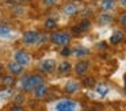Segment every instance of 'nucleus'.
<instances>
[{"label":"nucleus","mask_w":126,"mask_h":111,"mask_svg":"<svg viewBox=\"0 0 126 111\" xmlns=\"http://www.w3.org/2000/svg\"><path fill=\"white\" fill-rule=\"evenodd\" d=\"M57 69H58V73H60V75H68V73L72 70V65H71L69 61H63L60 65H58Z\"/></svg>","instance_id":"f3484780"},{"label":"nucleus","mask_w":126,"mask_h":111,"mask_svg":"<svg viewBox=\"0 0 126 111\" xmlns=\"http://www.w3.org/2000/svg\"><path fill=\"white\" fill-rule=\"evenodd\" d=\"M47 94V87L45 85L44 83L39 84L38 87H35L34 88V96L37 97V99H42V97H45Z\"/></svg>","instance_id":"4468645a"},{"label":"nucleus","mask_w":126,"mask_h":111,"mask_svg":"<svg viewBox=\"0 0 126 111\" xmlns=\"http://www.w3.org/2000/svg\"><path fill=\"white\" fill-rule=\"evenodd\" d=\"M117 1H118V7L126 10V0H117Z\"/></svg>","instance_id":"bb28decb"},{"label":"nucleus","mask_w":126,"mask_h":111,"mask_svg":"<svg viewBox=\"0 0 126 111\" xmlns=\"http://www.w3.org/2000/svg\"><path fill=\"white\" fill-rule=\"evenodd\" d=\"M11 34H12L11 26H8L6 23H0V38H8L11 37Z\"/></svg>","instance_id":"dca6fc26"},{"label":"nucleus","mask_w":126,"mask_h":111,"mask_svg":"<svg viewBox=\"0 0 126 111\" xmlns=\"http://www.w3.org/2000/svg\"><path fill=\"white\" fill-rule=\"evenodd\" d=\"M90 69V61L88 60H79L75 65V73L77 76H84Z\"/></svg>","instance_id":"1a4fd4ad"},{"label":"nucleus","mask_w":126,"mask_h":111,"mask_svg":"<svg viewBox=\"0 0 126 111\" xmlns=\"http://www.w3.org/2000/svg\"><path fill=\"white\" fill-rule=\"evenodd\" d=\"M125 37H126V34L122 30H115L111 34V37H110V43H111V45H118V43H121L125 39Z\"/></svg>","instance_id":"f8f14e48"},{"label":"nucleus","mask_w":126,"mask_h":111,"mask_svg":"<svg viewBox=\"0 0 126 111\" xmlns=\"http://www.w3.org/2000/svg\"><path fill=\"white\" fill-rule=\"evenodd\" d=\"M98 7L103 12H114L118 8V1L117 0H99Z\"/></svg>","instance_id":"423d86ee"},{"label":"nucleus","mask_w":126,"mask_h":111,"mask_svg":"<svg viewBox=\"0 0 126 111\" xmlns=\"http://www.w3.org/2000/svg\"><path fill=\"white\" fill-rule=\"evenodd\" d=\"M18 3H26V1H30V0H16Z\"/></svg>","instance_id":"c85d7f7f"},{"label":"nucleus","mask_w":126,"mask_h":111,"mask_svg":"<svg viewBox=\"0 0 126 111\" xmlns=\"http://www.w3.org/2000/svg\"><path fill=\"white\" fill-rule=\"evenodd\" d=\"M95 91H96V94H98L100 97H104V96H107V95H109L110 88H109V85H106V84L99 83V84H96Z\"/></svg>","instance_id":"2eb2a0df"},{"label":"nucleus","mask_w":126,"mask_h":111,"mask_svg":"<svg viewBox=\"0 0 126 111\" xmlns=\"http://www.w3.org/2000/svg\"><path fill=\"white\" fill-rule=\"evenodd\" d=\"M88 54H90V50L87 48H83V46H79V48L73 49V51H72V56L77 57V58H83V57L88 56Z\"/></svg>","instance_id":"a211bd4d"},{"label":"nucleus","mask_w":126,"mask_h":111,"mask_svg":"<svg viewBox=\"0 0 126 111\" xmlns=\"http://www.w3.org/2000/svg\"><path fill=\"white\" fill-rule=\"evenodd\" d=\"M79 26H80V29H81V31H83V32H84V31H87V30L90 29V26H91L90 19H83V20H81V23H80Z\"/></svg>","instance_id":"412c9836"},{"label":"nucleus","mask_w":126,"mask_h":111,"mask_svg":"<svg viewBox=\"0 0 126 111\" xmlns=\"http://www.w3.org/2000/svg\"><path fill=\"white\" fill-rule=\"evenodd\" d=\"M84 85H87V87H92V85H95V80H94L92 77H87V79H84Z\"/></svg>","instance_id":"a878e982"},{"label":"nucleus","mask_w":126,"mask_h":111,"mask_svg":"<svg viewBox=\"0 0 126 111\" xmlns=\"http://www.w3.org/2000/svg\"><path fill=\"white\" fill-rule=\"evenodd\" d=\"M118 23H119L121 26L126 27V10L123 11L122 14H119V15H118Z\"/></svg>","instance_id":"b1692460"},{"label":"nucleus","mask_w":126,"mask_h":111,"mask_svg":"<svg viewBox=\"0 0 126 111\" xmlns=\"http://www.w3.org/2000/svg\"><path fill=\"white\" fill-rule=\"evenodd\" d=\"M80 89V83L76 80H69L68 83L65 84V91L68 94H75Z\"/></svg>","instance_id":"ddd939ff"},{"label":"nucleus","mask_w":126,"mask_h":111,"mask_svg":"<svg viewBox=\"0 0 126 111\" xmlns=\"http://www.w3.org/2000/svg\"><path fill=\"white\" fill-rule=\"evenodd\" d=\"M72 51H73V49H71L68 45H66V46H63V49H61V56L69 57V56H72Z\"/></svg>","instance_id":"4be33fe9"},{"label":"nucleus","mask_w":126,"mask_h":111,"mask_svg":"<svg viewBox=\"0 0 126 111\" xmlns=\"http://www.w3.org/2000/svg\"><path fill=\"white\" fill-rule=\"evenodd\" d=\"M44 27H45L46 30H54L56 27H57V19H54V18H47V19H45Z\"/></svg>","instance_id":"6ab92c4d"},{"label":"nucleus","mask_w":126,"mask_h":111,"mask_svg":"<svg viewBox=\"0 0 126 111\" xmlns=\"http://www.w3.org/2000/svg\"><path fill=\"white\" fill-rule=\"evenodd\" d=\"M1 68H3V66H1V64H0V72H1Z\"/></svg>","instance_id":"c756f323"},{"label":"nucleus","mask_w":126,"mask_h":111,"mask_svg":"<svg viewBox=\"0 0 126 111\" xmlns=\"http://www.w3.org/2000/svg\"><path fill=\"white\" fill-rule=\"evenodd\" d=\"M39 68H41V70H44L45 73H53L56 70V68H57L56 60H53V58H45V60H42L41 64H39Z\"/></svg>","instance_id":"6e6552de"},{"label":"nucleus","mask_w":126,"mask_h":111,"mask_svg":"<svg viewBox=\"0 0 126 111\" xmlns=\"http://www.w3.org/2000/svg\"><path fill=\"white\" fill-rule=\"evenodd\" d=\"M80 104L73 99H60L53 103L52 111H79Z\"/></svg>","instance_id":"f03ea898"},{"label":"nucleus","mask_w":126,"mask_h":111,"mask_svg":"<svg viewBox=\"0 0 126 111\" xmlns=\"http://www.w3.org/2000/svg\"><path fill=\"white\" fill-rule=\"evenodd\" d=\"M44 83V79L42 76H38V75H31V76H26L20 80V85L25 91H31L34 89L35 87H38L39 84Z\"/></svg>","instance_id":"7ed1b4c3"},{"label":"nucleus","mask_w":126,"mask_h":111,"mask_svg":"<svg viewBox=\"0 0 126 111\" xmlns=\"http://www.w3.org/2000/svg\"><path fill=\"white\" fill-rule=\"evenodd\" d=\"M10 111H25V108H23V106H22V104L14 103V104L11 106V108H10Z\"/></svg>","instance_id":"393cba45"},{"label":"nucleus","mask_w":126,"mask_h":111,"mask_svg":"<svg viewBox=\"0 0 126 111\" xmlns=\"http://www.w3.org/2000/svg\"><path fill=\"white\" fill-rule=\"evenodd\" d=\"M49 39L52 41L54 45L66 46V45H69L72 37H71V34H69V32H66V31H53L52 34H50Z\"/></svg>","instance_id":"20e7f679"},{"label":"nucleus","mask_w":126,"mask_h":111,"mask_svg":"<svg viewBox=\"0 0 126 111\" xmlns=\"http://www.w3.org/2000/svg\"><path fill=\"white\" fill-rule=\"evenodd\" d=\"M61 0H42V4L45 7H54V5L60 4Z\"/></svg>","instance_id":"5701e85b"},{"label":"nucleus","mask_w":126,"mask_h":111,"mask_svg":"<svg viewBox=\"0 0 126 111\" xmlns=\"http://www.w3.org/2000/svg\"><path fill=\"white\" fill-rule=\"evenodd\" d=\"M7 69H8V72L11 73V75L19 76V75H22V73H23L25 66H23V65H20L19 62H16V61H12V62H8Z\"/></svg>","instance_id":"9b49d317"},{"label":"nucleus","mask_w":126,"mask_h":111,"mask_svg":"<svg viewBox=\"0 0 126 111\" xmlns=\"http://www.w3.org/2000/svg\"><path fill=\"white\" fill-rule=\"evenodd\" d=\"M1 83H3L6 87H11V85H14V84H15V77H14V75L3 76V77H1Z\"/></svg>","instance_id":"aec40b11"},{"label":"nucleus","mask_w":126,"mask_h":111,"mask_svg":"<svg viewBox=\"0 0 126 111\" xmlns=\"http://www.w3.org/2000/svg\"><path fill=\"white\" fill-rule=\"evenodd\" d=\"M1 96H3V97H8V96H11V91H10V89H7V91L1 92Z\"/></svg>","instance_id":"cd10ccee"},{"label":"nucleus","mask_w":126,"mask_h":111,"mask_svg":"<svg viewBox=\"0 0 126 111\" xmlns=\"http://www.w3.org/2000/svg\"><path fill=\"white\" fill-rule=\"evenodd\" d=\"M96 22L102 26H106V24H111L114 22V16H112V12H103L100 11L98 16H96Z\"/></svg>","instance_id":"9d476101"},{"label":"nucleus","mask_w":126,"mask_h":111,"mask_svg":"<svg viewBox=\"0 0 126 111\" xmlns=\"http://www.w3.org/2000/svg\"><path fill=\"white\" fill-rule=\"evenodd\" d=\"M46 38H47L46 35L41 34L37 30H27L22 37V42L26 46H34V45H39L41 42H45Z\"/></svg>","instance_id":"f257e3e1"},{"label":"nucleus","mask_w":126,"mask_h":111,"mask_svg":"<svg viewBox=\"0 0 126 111\" xmlns=\"http://www.w3.org/2000/svg\"><path fill=\"white\" fill-rule=\"evenodd\" d=\"M4 1H6V0H0V3H4Z\"/></svg>","instance_id":"7c9ffc66"},{"label":"nucleus","mask_w":126,"mask_h":111,"mask_svg":"<svg viewBox=\"0 0 126 111\" xmlns=\"http://www.w3.org/2000/svg\"><path fill=\"white\" fill-rule=\"evenodd\" d=\"M14 61L19 62L20 65H23V66H27L31 62V56L27 53L26 50H16L14 53Z\"/></svg>","instance_id":"0eeeda50"},{"label":"nucleus","mask_w":126,"mask_h":111,"mask_svg":"<svg viewBox=\"0 0 126 111\" xmlns=\"http://www.w3.org/2000/svg\"><path fill=\"white\" fill-rule=\"evenodd\" d=\"M79 11H80V4L76 1H68L61 8V12L65 16H75Z\"/></svg>","instance_id":"39448f33"}]
</instances>
